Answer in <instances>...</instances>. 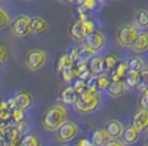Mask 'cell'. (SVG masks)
<instances>
[{
  "instance_id": "1f68e13d",
  "label": "cell",
  "mask_w": 148,
  "mask_h": 146,
  "mask_svg": "<svg viewBox=\"0 0 148 146\" xmlns=\"http://www.w3.org/2000/svg\"><path fill=\"white\" fill-rule=\"evenodd\" d=\"M125 143H124V141L119 140V137L117 139H111V140L108 141V143H107V146H111V145H118V146H122L124 145Z\"/></svg>"
},
{
  "instance_id": "7c38bea8",
  "label": "cell",
  "mask_w": 148,
  "mask_h": 146,
  "mask_svg": "<svg viewBox=\"0 0 148 146\" xmlns=\"http://www.w3.org/2000/svg\"><path fill=\"white\" fill-rule=\"evenodd\" d=\"M126 88H128L125 81H122V80H114L112 81L111 85L108 86V88L106 89L107 93L113 98H119L122 97L125 91H126Z\"/></svg>"
},
{
  "instance_id": "52a82bcc",
  "label": "cell",
  "mask_w": 148,
  "mask_h": 146,
  "mask_svg": "<svg viewBox=\"0 0 148 146\" xmlns=\"http://www.w3.org/2000/svg\"><path fill=\"white\" fill-rule=\"evenodd\" d=\"M94 29L95 25L91 21H76L71 26V35L76 41H83Z\"/></svg>"
},
{
  "instance_id": "4316f807",
  "label": "cell",
  "mask_w": 148,
  "mask_h": 146,
  "mask_svg": "<svg viewBox=\"0 0 148 146\" xmlns=\"http://www.w3.org/2000/svg\"><path fill=\"white\" fill-rule=\"evenodd\" d=\"M9 58V49L5 44H0V67L5 66Z\"/></svg>"
},
{
  "instance_id": "8992f818",
  "label": "cell",
  "mask_w": 148,
  "mask_h": 146,
  "mask_svg": "<svg viewBox=\"0 0 148 146\" xmlns=\"http://www.w3.org/2000/svg\"><path fill=\"white\" fill-rule=\"evenodd\" d=\"M56 140L61 143H68L71 142L76 137L79 133V126L73 121H66L63 125L60 126V128L56 132Z\"/></svg>"
},
{
  "instance_id": "277c9868",
  "label": "cell",
  "mask_w": 148,
  "mask_h": 146,
  "mask_svg": "<svg viewBox=\"0 0 148 146\" xmlns=\"http://www.w3.org/2000/svg\"><path fill=\"white\" fill-rule=\"evenodd\" d=\"M48 63V54L41 49H33L25 56V65L32 72L41 70Z\"/></svg>"
},
{
  "instance_id": "603a6c76",
  "label": "cell",
  "mask_w": 148,
  "mask_h": 146,
  "mask_svg": "<svg viewBox=\"0 0 148 146\" xmlns=\"http://www.w3.org/2000/svg\"><path fill=\"white\" fill-rule=\"evenodd\" d=\"M11 22L12 21H11V18H10L9 13L0 6V31L3 30L8 25L11 24Z\"/></svg>"
},
{
  "instance_id": "7402d4cb",
  "label": "cell",
  "mask_w": 148,
  "mask_h": 146,
  "mask_svg": "<svg viewBox=\"0 0 148 146\" xmlns=\"http://www.w3.org/2000/svg\"><path fill=\"white\" fill-rule=\"evenodd\" d=\"M128 65H130V69L132 70H136V72H142L143 69H145V63L142 58L139 57H132L128 61Z\"/></svg>"
},
{
  "instance_id": "30bf717a",
  "label": "cell",
  "mask_w": 148,
  "mask_h": 146,
  "mask_svg": "<svg viewBox=\"0 0 148 146\" xmlns=\"http://www.w3.org/2000/svg\"><path fill=\"white\" fill-rule=\"evenodd\" d=\"M132 49L134 53H143L146 52L148 49V30L147 29H142L140 33L137 37L136 42L134 43V45L132 46Z\"/></svg>"
},
{
  "instance_id": "9c48e42d",
  "label": "cell",
  "mask_w": 148,
  "mask_h": 146,
  "mask_svg": "<svg viewBox=\"0 0 148 146\" xmlns=\"http://www.w3.org/2000/svg\"><path fill=\"white\" fill-rule=\"evenodd\" d=\"M133 124L140 132L148 130V110L144 108L137 110L133 116Z\"/></svg>"
},
{
  "instance_id": "e0dca14e",
  "label": "cell",
  "mask_w": 148,
  "mask_h": 146,
  "mask_svg": "<svg viewBox=\"0 0 148 146\" xmlns=\"http://www.w3.org/2000/svg\"><path fill=\"white\" fill-rule=\"evenodd\" d=\"M105 69V61L102 56H94L90 62V70L94 75H101L103 74Z\"/></svg>"
},
{
  "instance_id": "9a60e30c",
  "label": "cell",
  "mask_w": 148,
  "mask_h": 146,
  "mask_svg": "<svg viewBox=\"0 0 148 146\" xmlns=\"http://www.w3.org/2000/svg\"><path fill=\"white\" fill-rule=\"evenodd\" d=\"M16 105L21 110H28L32 105V97L29 92L20 91L14 98Z\"/></svg>"
},
{
  "instance_id": "836d02e7",
  "label": "cell",
  "mask_w": 148,
  "mask_h": 146,
  "mask_svg": "<svg viewBox=\"0 0 148 146\" xmlns=\"http://www.w3.org/2000/svg\"><path fill=\"white\" fill-rule=\"evenodd\" d=\"M96 0H84V7H86L88 9H93L95 7Z\"/></svg>"
},
{
  "instance_id": "7a4b0ae2",
  "label": "cell",
  "mask_w": 148,
  "mask_h": 146,
  "mask_svg": "<svg viewBox=\"0 0 148 146\" xmlns=\"http://www.w3.org/2000/svg\"><path fill=\"white\" fill-rule=\"evenodd\" d=\"M101 105V95L96 89L86 88L79 93V98L74 103L75 110L81 114H90L95 112Z\"/></svg>"
},
{
  "instance_id": "5bb4252c",
  "label": "cell",
  "mask_w": 148,
  "mask_h": 146,
  "mask_svg": "<svg viewBox=\"0 0 148 146\" xmlns=\"http://www.w3.org/2000/svg\"><path fill=\"white\" fill-rule=\"evenodd\" d=\"M104 128L106 130V132L108 133V135L111 136L112 139H117V137L122 136L124 125L123 123L121 121H118V120H111V121H108L106 123Z\"/></svg>"
},
{
  "instance_id": "d6a6232c",
  "label": "cell",
  "mask_w": 148,
  "mask_h": 146,
  "mask_svg": "<svg viewBox=\"0 0 148 146\" xmlns=\"http://www.w3.org/2000/svg\"><path fill=\"white\" fill-rule=\"evenodd\" d=\"M140 105H142V108L148 110V96L146 93H144L140 99Z\"/></svg>"
},
{
  "instance_id": "484cf974",
  "label": "cell",
  "mask_w": 148,
  "mask_h": 146,
  "mask_svg": "<svg viewBox=\"0 0 148 146\" xmlns=\"http://www.w3.org/2000/svg\"><path fill=\"white\" fill-rule=\"evenodd\" d=\"M21 144L23 146H36L40 144V141L36 135L28 134L23 137V140L21 141Z\"/></svg>"
},
{
  "instance_id": "5b68a950",
  "label": "cell",
  "mask_w": 148,
  "mask_h": 146,
  "mask_svg": "<svg viewBox=\"0 0 148 146\" xmlns=\"http://www.w3.org/2000/svg\"><path fill=\"white\" fill-rule=\"evenodd\" d=\"M31 20L27 14H20L12 20L11 22V32L13 35L18 37H25L31 33Z\"/></svg>"
},
{
  "instance_id": "4dcf8cb0",
  "label": "cell",
  "mask_w": 148,
  "mask_h": 146,
  "mask_svg": "<svg viewBox=\"0 0 148 146\" xmlns=\"http://www.w3.org/2000/svg\"><path fill=\"white\" fill-rule=\"evenodd\" d=\"M74 88L76 89V91L80 93V92L86 89V84L83 79H77L75 80V82H74Z\"/></svg>"
},
{
  "instance_id": "cb8c5ba5",
  "label": "cell",
  "mask_w": 148,
  "mask_h": 146,
  "mask_svg": "<svg viewBox=\"0 0 148 146\" xmlns=\"http://www.w3.org/2000/svg\"><path fill=\"white\" fill-rule=\"evenodd\" d=\"M112 79L108 78L106 75H97V84H96V88L99 90H106L108 88V86L111 85Z\"/></svg>"
},
{
  "instance_id": "d590c367",
  "label": "cell",
  "mask_w": 148,
  "mask_h": 146,
  "mask_svg": "<svg viewBox=\"0 0 148 146\" xmlns=\"http://www.w3.org/2000/svg\"><path fill=\"white\" fill-rule=\"evenodd\" d=\"M146 144L148 145V136H147V139H146Z\"/></svg>"
},
{
  "instance_id": "ba28073f",
  "label": "cell",
  "mask_w": 148,
  "mask_h": 146,
  "mask_svg": "<svg viewBox=\"0 0 148 146\" xmlns=\"http://www.w3.org/2000/svg\"><path fill=\"white\" fill-rule=\"evenodd\" d=\"M85 44L91 52H99L104 47L105 35L101 31H93L85 37Z\"/></svg>"
},
{
  "instance_id": "4fadbf2b",
  "label": "cell",
  "mask_w": 148,
  "mask_h": 146,
  "mask_svg": "<svg viewBox=\"0 0 148 146\" xmlns=\"http://www.w3.org/2000/svg\"><path fill=\"white\" fill-rule=\"evenodd\" d=\"M112 137L108 135V133L106 132L105 128H96L94 132L92 133V137H91V141H92V144L95 146H103V145H107L108 141L111 140Z\"/></svg>"
},
{
  "instance_id": "2e32d148",
  "label": "cell",
  "mask_w": 148,
  "mask_h": 146,
  "mask_svg": "<svg viewBox=\"0 0 148 146\" xmlns=\"http://www.w3.org/2000/svg\"><path fill=\"white\" fill-rule=\"evenodd\" d=\"M61 97L63 102L66 104H74L79 98V92L74 88V86H69L66 87L61 93Z\"/></svg>"
},
{
  "instance_id": "8fae6325",
  "label": "cell",
  "mask_w": 148,
  "mask_h": 146,
  "mask_svg": "<svg viewBox=\"0 0 148 146\" xmlns=\"http://www.w3.org/2000/svg\"><path fill=\"white\" fill-rule=\"evenodd\" d=\"M139 133H140V131L136 128L134 124H128L127 126L124 128L121 137L125 144H134L136 141L138 140Z\"/></svg>"
},
{
  "instance_id": "d6986e66",
  "label": "cell",
  "mask_w": 148,
  "mask_h": 146,
  "mask_svg": "<svg viewBox=\"0 0 148 146\" xmlns=\"http://www.w3.org/2000/svg\"><path fill=\"white\" fill-rule=\"evenodd\" d=\"M139 76H140L139 72L130 69L127 72V74L125 75V84H126V86L128 88H136V86L138 84V80H139Z\"/></svg>"
},
{
  "instance_id": "f546056e",
  "label": "cell",
  "mask_w": 148,
  "mask_h": 146,
  "mask_svg": "<svg viewBox=\"0 0 148 146\" xmlns=\"http://www.w3.org/2000/svg\"><path fill=\"white\" fill-rule=\"evenodd\" d=\"M105 61V67L108 68V69H113V68H116L117 65V61L114 56H106L104 58Z\"/></svg>"
},
{
  "instance_id": "d4e9b609",
  "label": "cell",
  "mask_w": 148,
  "mask_h": 146,
  "mask_svg": "<svg viewBox=\"0 0 148 146\" xmlns=\"http://www.w3.org/2000/svg\"><path fill=\"white\" fill-rule=\"evenodd\" d=\"M73 64V57L71 55H63L59 62V68L60 70H65L68 68H71Z\"/></svg>"
},
{
  "instance_id": "f1b7e54d",
  "label": "cell",
  "mask_w": 148,
  "mask_h": 146,
  "mask_svg": "<svg viewBox=\"0 0 148 146\" xmlns=\"http://www.w3.org/2000/svg\"><path fill=\"white\" fill-rule=\"evenodd\" d=\"M63 75H64V76H63L64 80H66V81H71V80L74 79V78L76 77L77 73H76L73 68L71 67V68H68V69L63 70Z\"/></svg>"
},
{
  "instance_id": "83f0119b",
  "label": "cell",
  "mask_w": 148,
  "mask_h": 146,
  "mask_svg": "<svg viewBox=\"0 0 148 146\" xmlns=\"http://www.w3.org/2000/svg\"><path fill=\"white\" fill-rule=\"evenodd\" d=\"M128 70H130V65H128V63H121V64H118V66L116 67L115 74L117 75L119 78H122V77H125V75L127 74Z\"/></svg>"
},
{
  "instance_id": "44dd1931",
  "label": "cell",
  "mask_w": 148,
  "mask_h": 146,
  "mask_svg": "<svg viewBox=\"0 0 148 146\" xmlns=\"http://www.w3.org/2000/svg\"><path fill=\"white\" fill-rule=\"evenodd\" d=\"M137 25L140 29H148V10L142 9L137 13Z\"/></svg>"
},
{
  "instance_id": "6da1fadb",
  "label": "cell",
  "mask_w": 148,
  "mask_h": 146,
  "mask_svg": "<svg viewBox=\"0 0 148 146\" xmlns=\"http://www.w3.org/2000/svg\"><path fill=\"white\" fill-rule=\"evenodd\" d=\"M69 120V110L63 104H53L44 111L42 125L49 132H56Z\"/></svg>"
},
{
  "instance_id": "ac0fdd59",
  "label": "cell",
  "mask_w": 148,
  "mask_h": 146,
  "mask_svg": "<svg viewBox=\"0 0 148 146\" xmlns=\"http://www.w3.org/2000/svg\"><path fill=\"white\" fill-rule=\"evenodd\" d=\"M48 28V22L41 17H34L31 20V33H42L47 30Z\"/></svg>"
},
{
  "instance_id": "3957f363",
  "label": "cell",
  "mask_w": 148,
  "mask_h": 146,
  "mask_svg": "<svg viewBox=\"0 0 148 146\" xmlns=\"http://www.w3.org/2000/svg\"><path fill=\"white\" fill-rule=\"evenodd\" d=\"M140 28L133 23H126L117 30L116 39L117 43L124 49H132L140 33Z\"/></svg>"
},
{
  "instance_id": "e575fe53",
  "label": "cell",
  "mask_w": 148,
  "mask_h": 146,
  "mask_svg": "<svg viewBox=\"0 0 148 146\" xmlns=\"http://www.w3.org/2000/svg\"><path fill=\"white\" fill-rule=\"evenodd\" d=\"M21 111H22V110L18 108V110H16V112H14V114H13L14 119H16L17 121H20V120L22 119V112H21Z\"/></svg>"
},
{
  "instance_id": "ffe728a7",
  "label": "cell",
  "mask_w": 148,
  "mask_h": 146,
  "mask_svg": "<svg viewBox=\"0 0 148 146\" xmlns=\"http://www.w3.org/2000/svg\"><path fill=\"white\" fill-rule=\"evenodd\" d=\"M136 88L140 92H144L148 89V68H145L140 72L139 80H138V84L136 86Z\"/></svg>"
}]
</instances>
